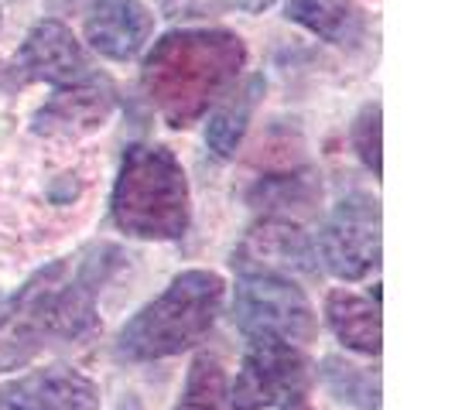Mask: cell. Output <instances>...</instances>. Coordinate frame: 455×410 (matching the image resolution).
<instances>
[{"label": "cell", "mask_w": 455, "mask_h": 410, "mask_svg": "<svg viewBox=\"0 0 455 410\" xmlns=\"http://www.w3.org/2000/svg\"><path fill=\"white\" fill-rule=\"evenodd\" d=\"M247 66V45L227 28H179L161 35L140 62V90L158 116L185 130L220 103Z\"/></svg>", "instance_id": "obj_1"}, {"label": "cell", "mask_w": 455, "mask_h": 410, "mask_svg": "<svg viewBox=\"0 0 455 410\" xmlns=\"http://www.w3.org/2000/svg\"><path fill=\"white\" fill-rule=\"evenodd\" d=\"M120 260L124 253L114 247H96L76 267L66 260L52 264L24 284L0 321H14V335L21 342L86 339L96 332V291Z\"/></svg>", "instance_id": "obj_2"}, {"label": "cell", "mask_w": 455, "mask_h": 410, "mask_svg": "<svg viewBox=\"0 0 455 410\" xmlns=\"http://www.w3.org/2000/svg\"><path fill=\"white\" fill-rule=\"evenodd\" d=\"M110 212L134 240H179L188 229V178L164 144H131L120 158Z\"/></svg>", "instance_id": "obj_3"}, {"label": "cell", "mask_w": 455, "mask_h": 410, "mask_svg": "<svg viewBox=\"0 0 455 410\" xmlns=\"http://www.w3.org/2000/svg\"><path fill=\"white\" fill-rule=\"evenodd\" d=\"M227 284L212 271L179 273L151 304L120 328L116 349L134 363L168 359L199 345L223 311Z\"/></svg>", "instance_id": "obj_4"}, {"label": "cell", "mask_w": 455, "mask_h": 410, "mask_svg": "<svg viewBox=\"0 0 455 410\" xmlns=\"http://www.w3.org/2000/svg\"><path fill=\"white\" fill-rule=\"evenodd\" d=\"M233 319L247 339H277L298 349L315 339V308L284 273L240 271Z\"/></svg>", "instance_id": "obj_5"}, {"label": "cell", "mask_w": 455, "mask_h": 410, "mask_svg": "<svg viewBox=\"0 0 455 410\" xmlns=\"http://www.w3.org/2000/svg\"><path fill=\"white\" fill-rule=\"evenodd\" d=\"M308 387H312V363L298 345L277 339H251L227 400L233 410H284L305 400Z\"/></svg>", "instance_id": "obj_6"}, {"label": "cell", "mask_w": 455, "mask_h": 410, "mask_svg": "<svg viewBox=\"0 0 455 410\" xmlns=\"http://www.w3.org/2000/svg\"><path fill=\"white\" fill-rule=\"evenodd\" d=\"M315 256L339 280H363L380 267V202L363 192L346 195L319 229Z\"/></svg>", "instance_id": "obj_7"}, {"label": "cell", "mask_w": 455, "mask_h": 410, "mask_svg": "<svg viewBox=\"0 0 455 410\" xmlns=\"http://www.w3.org/2000/svg\"><path fill=\"white\" fill-rule=\"evenodd\" d=\"M18 68L28 83H48L59 90L96 79L90 51L72 35V28L52 21V18L38 21L28 31L21 51H18Z\"/></svg>", "instance_id": "obj_8"}, {"label": "cell", "mask_w": 455, "mask_h": 410, "mask_svg": "<svg viewBox=\"0 0 455 410\" xmlns=\"http://www.w3.org/2000/svg\"><path fill=\"white\" fill-rule=\"evenodd\" d=\"M0 410H100V387L66 363L42 366L0 387Z\"/></svg>", "instance_id": "obj_9"}, {"label": "cell", "mask_w": 455, "mask_h": 410, "mask_svg": "<svg viewBox=\"0 0 455 410\" xmlns=\"http://www.w3.org/2000/svg\"><path fill=\"white\" fill-rule=\"evenodd\" d=\"M116 106L114 86L96 75L90 83L79 86H66L59 90L52 99H45L35 116H31V130L42 137H86L92 130H100Z\"/></svg>", "instance_id": "obj_10"}, {"label": "cell", "mask_w": 455, "mask_h": 410, "mask_svg": "<svg viewBox=\"0 0 455 410\" xmlns=\"http://www.w3.org/2000/svg\"><path fill=\"white\" fill-rule=\"evenodd\" d=\"M315 247L301 233L298 223L288 219H260L247 233L240 253L233 256V267L240 271H267V273H288L291 271H315Z\"/></svg>", "instance_id": "obj_11"}, {"label": "cell", "mask_w": 455, "mask_h": 410, "mask_svg": "<svg viewBox=\"0 0 455 410\" xmlns=\"http://www.w3.org/2000/svg\"><path fill=\"white\" fill-rule=\"evenodd\" d=\"M155 31V14L140 0H92L86 14V42L103 59L127 62Z\"/></svg>", "instance_id": "obj_12"}, {"label": "cell", "mask_w": 455, "mask_h": 410, "mask_svg": "<svg viewBox=\"0 0 455 410\" xmlns=\"http://www.w3.org/2000/svg\"><path fill=\"white\" fill-rule=\"evenodd\" d=\"M264 90H267L264 75H247L240 86H233V90L220 99V106L212 110L209 123H205V144H209V151H212L216 158H223V161L236 158V151H240V144H243V134H247V127H251V116H253V110H257Z\"/></svg>", "instance_id": "obj_13"}, {"label": "cell", "mask_w": 455, "mask_h": 410, "mask_svg": "<svg viewBox=\"0 0 455 410\" xmlns=\"http://www.w3.org/2000/svg\"><path fill=\"white\" fill-rule=\"evenodd\" d=\"M284 18L339 48H356L366 35L363 11L353 0H288Z\"/></svg>", "instance_id": "obj_14"}, {"label": "cell", "mask_w": 455, "mask_h": 410, "mask_svg": "<svg viewBox=\"0 0 455 410\" xmlns=\"http://www.w3.org/2000/svg\"><path fill=\"white\" fill-rule=\"evenodd\" d=\"M325 319L346 349L363 352V356L380 352V308H377V301L336 288L325 297Z\"/></svg>", "instance_id": "obj_15"}, {"label": "cell", "mask_w": 455, "mask_h": 410, "mask_svg": "<svg viewBox=\"0 0 455 410\" xmlns=\"http://www.w3.org/2000/svg\"><path fill=\"white\" fill-rule=\"evenodd\" d=\"M322 199V185L312 171H291V175H267L251 188V205L264 212V219H288L298 223L308 216Z\"/></svg>", "instance_id": "obj_16"}, {"label": "cell", "mask_w": 455, "mask_h": 410, "mask_svg": "<svg viewBox=\"0 0 455 410\" xmlns=\"http://www.w3.org/2000/svg\"><path fill=\"white\" fill-rule=\"evenodd\" d=\"M325 387L332 390V397H339L353 407L377 410L380 407V380L377 373H370L363 366L346 363L342 356H325L319 366Z\"/></svg>", "instance_id": "obj_17"}, {"label": "cell", "mask_w": 455, "mask_h": 410, "mask_svg": "<svg viewBox=\"0 0 455 410\" xmlns=\"http://www.w3.org/2000/svg\"><path fill=\"white\" fill-rule=\"evenodd\" d=\"M172 410H227V369L212 352L196 356L182 397Z\"/></svg>", "instance_id": "obj_18"}, {"label": "cell", "mask_w": 455, "mask_h": 410, "mask_svg": "<svg viewBox=\"0 0 455 410\" xmlns=\"http://www.w3.org/2000/svg\"><path fill=\"white\" fill-rule=\"evenodd\" d=\"M349 140H353V151L360 154V161L373 171V178H380V171H384V164H380V103H366L356 114Z\"/></svg>", "instance_id": "obj_19"}, {"label": "cell", "mask_w": 455, "mask_h": 410, "mask_svg": "<svg viewBox=\"0 0 455 410\" xmlns=\"http://www.w3.org/2000/svg\"><path fill=\"white\" fill-rule=\"evenodd\" d=\"M229 7H236V0H161V11L168 18H182V21L216 18V14H227Z\"/></svg>", "instance_id": "obj_20"}, {"label": "cell", "mask_w": 455, "mask_h": 410, "mask_svg": "<svg viewBox=\"0 0 455 410\" xmlns=\"http://www.w3.org/2000/svg\"><path fill=\"white\" fill-rule=\"evenodd\" d=\"M92 0H48L52 11H79V7H90Z\"/></svg>", "instance_id": "obj_21"}, {"label": "cell", "mask_w": 455, "mask_h": 410, "mask_svg": "<svg viewBox=\"0 0 455 410\" xmlns=\"http://www.w3.org/2000/svg\"><path fill=\"white\" fill-rule=\"evenodd\" d=\"M274 0H236V7L240 11H247V14H260V11H267Z\"/></svg>", "instance_id": "obj_22"}, {"label": "cell", "mask_w": 455, "mask_h": 410, "mask_svg": "<svg viewBox=\"0 0 455 410\" xmlns=\"http://www.w3.org/2000/svg\"><path fill=\"white\" fill-rule=\"evenodd\" d=\"M284 410H312V407H308L305 400H298V404H291V407H284Z\"/></svg>", "instance_id": "obj_23"}]
</instances>
